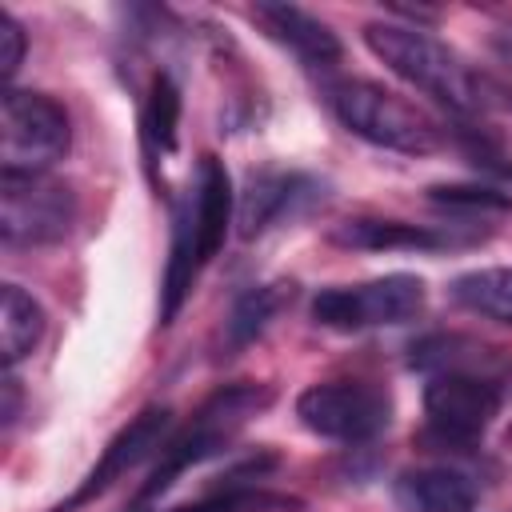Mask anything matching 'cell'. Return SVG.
I'll list each match as a JSON object with an SVG mask.
<instances>
[{"label":"cell","instance_id":"obj_1","mask_svg":"<svg viewBox=\"0 0 512 512\" xmlns=\"http://www.w3.org/2000/svg\"><path fill=\"white\" fill-rule=\"evenodd\" d=\"M364 44L376 60H384L388 72L408 80L412 88L428 92L436 104H444L456 116H480L492 108V88L480 72H472L448 44L428 36L424 28L408 24H368Z\"/></svg>","mask_w":512,"mask_h":512},{"label":"cell","instance_id":"obj_2","mask_svg":"<svg viewBox=\"0 0 512 512\" xmlns=\"http://www.w3.org/2000/svg\"><path fill=\"white\" fill-rule=\"evenodd\" d=\"M268 400H272V392H268L264 384H228V388H216V392L192 412V420L164 444L156 468L148 472V480H144L140 492H136V504L156 500V496H160L164 488H172V480L184 476L192 464H204V460H212L216 452H224V448L240 436V428H244L260 408H268Z\"/></svg>","mask_w":512,"mask_h":512},{"label":"cell","instance_id":"obj_3","mask_svg":"<svg viewBox=\"0 0 512 512\" xmlns=\"http://www.w3.org/2000/svg\"><path fill=\"white\" fill-rule=\"evenodd\" d=\"M324 100L352 136L376 148L404 152V156H428L440 148V128L416 104L400 100L396 92L372 80H340L328 88Z\"/></svg>","mask_w":512,"mask_h":512},{"label":"cell","instance_id":"obj_4","mask_svg":"<svg viewBox=\"0 0 512 512\" xmlns=\"http://www.w3.org/2000/svg\"><path fill=\"white\" fill-rule=\"evenodd\" d=\"M76 220V196L48 172H0V236L8 248L56 244Z\"/></svg>","mask_w":512,"mask_h":512},{"label":"cell","instance_id":"obj_5","mask_svg":"<svg viewBox=\"0 0 512 512\" xmlns=\"http://www.w3.org/2000/svg\"><path fill=\"white\" fill-rule=\"evenodd\" d=\"M428 288L412 272H392L380 280L348 284V288H324L312 300V320L332 332H364V328H388L408 324L424 312Z\"/></svg>","mask_w":512,"mask_h":512},{"label":"cell","instance_id":"obj_6","mask_svg":"<svg viewBox=\"0 0 512 512\" xmlns=\"http://www.w3.org/2000/svg\"><path fill=\"white\" fill-rule=\"evenodd\" d=\"M72 144L68 112L44 96V92H24L8 88L0 100V152L4 168L16 172H48L56 160H64Z\"/></svg>","mask_w":512,"mask_h":512},{"label":"cell","instance_id":"obj_7","mask_svg":"<svg viewBox=\"0 0 512 512\" xmlns=\"http://www.w3.org/2000/svg\"><path fill=\"white\" fill-rule=\"evenodd\" d=\"M296 416L308 432L340 444H364L392 420V396L368 380H328L312 384L296 400Z\"/></svg>","mask_w":512,"mask_h":512},{"label":"cell","instance_id":"obj_8","mask_svg":"<svg viewBox=\"0 0 512 512\" xmlns=\"http://www.w3.org/2000/svg\"><path fill=\"white\" fill-rule=\"evenodd\" d=\"M500 384L488 376L448 368L424 388V416H428V436L452 448L476 444L488 424L500 416Z\"/></svg>","mask_w":512,"mask_h":512},{"label":"cell","instance_id":"obj_9","mask_svg":"<svg viewBox=\"0 0 512 512\" xmlns=\"http://www.w3.org/2000/svg\"><path fill=\"white\" fill-rule=\"evenodd\" d=\"M168 424H172V408H164V404H152V408H144L140 416H132L112 440H108V448L100 452V460H96V468L84 476V484L56 508V512H64V508H80V504H88L92 496H100L112 480H120L128 468H136L160 440H164V432H168Z\"/></svg>","mask_w":512,"mask_h":512},{"label":"cell","instance_id":"obj_10","mask_svg":"<svg viewBox=\"0 0 512 512\" xmlns=\"http://www.w3.org/2000/svg\"><path fill=\"white\" fill-rule=\"evenodd\" d=\"M180 224L188 228L196 268L204 272V264L224 248V236H228V224H232V180H228V172L216 156L200 160L196 192H192V204L180 216Z\"/></svg>","mask_w":512,"mask_h":512},{"label":"cell","instance_id":"obj_11","mask_svg":"<svg viewBox=\"0 0 512 512\" xmlns=\"http://www.w3.org/2000/svg\"><path fill=\"white\" fill-rule=\"evenodd\" d=\"M316 180L300 176V172H252L244 196H240V236L252 240L260 232H268L272 224H280L284 216L304 212L316 200Z\"/></svg>","mask_w":512,"mask_h":512},{"label":"cell","instance_id":"obj_12","mask_svg":"<svg viewBox=\"0 0 512 512\" xmlns=\"http://www.w3.org/2000/svg\"><path fill=\"white\" fill-rule=\"evenodd\" d=\"M252 20L276 40V44H284L288 52H296L304 64H336L340 60V36L324 24V20H316L312 12H304V8H296V4H272V0H264V4H256L252 8Z\"/></svg>","mask_w":512,"mask_h":512},{"label":"cell","instance_id":"obj_13","mask_svg":"<svg viewBox=\"0 0 512 512\" xmlns=\"http://www.w3.org/2000/svg\"><path fill=\"white\" fill-rule=\"evenodd\" d=\"M392 496L404 512H472L476 484L456 468H408L396 476Z\"/></svg>","mask_w":512,"mask_h":512},{"label":"cell","instance_id":"obj_14","mask_svg":"<svg viewBox=\"0 0 512 512\" xmlns=\"http://www.w3.org/2000/svg\"><path fill=\"white\" fill-rule=\"evenodd\" d=\"M332 244L340 248H360V252H400V248H444L452 244L444 232H432L424 224H404V220H344L332 228Z\"/></svg>","mask_w":512,"mask_h":512},{"label":"cell","instance_id":"obj_15","mask_svg":"<svg viewBox=\"0 0 512 512\" xmlns=\"http://www.w3.org/2000/svg\"><path fill=\"white\" fill-rule=\"evenodd\" d=\"M44 336V308L20 288V284H4L0 288V352L4 364H20Z\"/></svg>","mask_w":512,"mask_h":512},{"label":"cell","instance_id":"obj_16","mask_svg":"<svg viewBox=\"0 0 512 512\" xmlns=\"http://www.w3.org/2000/svg\"><path fill=\"white\" fill-rule=\"evenodd\" d=\"M292 292H296L292 280H276V284L248 288V292L232 304V312H228V324H224V340H228V348L236 352V348L252 344V340L272 324V316L292 300Z\"/></svg>","mask_w":512,"mask_h":512},{"label":"cell","instance_id":"obj_17","mask_svg":"<svg viewBox=\"0 0 512 512\" xmlns=\"http://www.w3.org/2000/svg\"><path fill=\"white\" fill-rule=\"evenodd\" d=\"M452 300L496 324H512V268H476L448 284Z\"/></svg>","mask_w":512,"mask_h":512},{"label":"cell","instance_id":"obj_18","mask_svg":"<svg viewBox=\"0 0 512 512\" xmlns=\"http://www.w3.org/2000/svg\"><path fill=\"white\" fill-rule=\"evenodd\" d=\"M280 508H296V500L264 492L256 484H224V488L208 492L204 500H192V504H180L168 512H280Z\"/></svg>","mask_w":512,"mask_h":512},{"label":"cell","instance_id":"obj_19","mask_svg":"<svg viewBox=\"0 0 512 512\" xmlns=\"http://www.w3.org/2000/svg\"><path fill=\"white\" fill-rule=\"evenodd\" d=\"M176 128H180V88L172 84V76H156L148 88V104H144V136L152 140V148L172 152L176 148Z\"/></svg>","mask_w":512,"mask_h":512},{"label":"cell","instance_id":"obj_20","mask_svg":"<svg viewBox=\"0 0 512 512\" xmlns=\"http://www.w3.org/2000/svg\"><path fill=\"white\" fill-rule=\"evenodd\" d=\"M428 200L452 212H512V196L484 184H436L428 188Z\"/></svg>","mask_w":512,"mask_h":512},{"label":"cell","instance_id":"obj_21","mask_svg":"<svg viewBox=\"0 0 512 512\" xmlns=\"http://www.w3.org/2000/svg\"><path fill=\"white\" fill-rule=\"evenodd\" d=\"M24 60V28L16 24L12 12H0V76L12 80Z\"/></svg>","mask_w":512,"mask_h":512},{"label":"cell","instance_id":"obj_22","mask_svg":"<svg viewBox=\"0 0 512 512\" xmlns=\"http://www.w3.org/2000/svg\"><path fill=\"white\" fill-rule=\"evenodd\" d=\"M16 400H20V392H16V380L8 376V380H4V412H0V416H4V424H12V420H16Z\"/></svg>","mask_w":512,"mask_h":512},{"label":"cell","instance_id":"obj_23","mask_svg":"<svg viewBox=\"0 0 512 512\" xmlns=\"http://www.w3.org/2000/svg\"><path fill=\"white\" fill-rule=\"evenodd\" d=\"M492 44H496V48H500V52H504V56L512 60V24H504V28H500V32L492 36Z\"/></svg>","mask_w":512,"mask_h":512},{"label":"cell","instance_id":"obj_24","mask_svg":"<svg viewBox=\"0 0 512 512\" xmlns=\"http://www.w3.org/2000/svg\"><path fill=\"white\" fill-rule=\"evenodd\" d=\"M124 512H148V504H136V500H132V504H128Z\"/></svg>","mask_w":512,"mask_h":512}]
</instances>
